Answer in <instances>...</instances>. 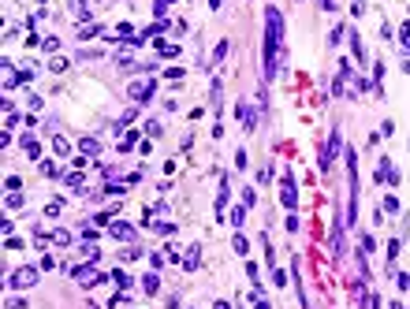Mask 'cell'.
<instances>
[{"label":"cell","instance_id":"cell-34","mask_svg":"<svg viewBox=\"0 0 410 309\" xmlns=\"http://www.w3.org/2000/svg\"><path fill=\"white\" fill-rule=\"evenodd\" d=\"M243 216H246V205H243V209H231V224H235V227L243 224Z\"/></svg>","mask_w":410,"mask_h":309},{"label":"cell","instance_id":"cell-1","mask_svg":"<svg viewBox=\"0 0 410 309\" xmlns=\"http://www.w3.org/2000/svg\"><path fill=\"white\" fill-rule=\"evenodd\" d=\"M280 34H284V15L280 8H265V78L272 82L276 75V52H280Z\"/></svg>","mask_w":410,"mask_h":309},{"label":"cell","instance_id":"cell-6","mask_svg":"<svg viewBox=\"0 0 410 309\" xmlns=\"http://www.w3.org/2000/svg\"><path fill=\"white\" fill-rule=\"evenodd\" d=\"M109 235H112V239H123V242H131V239H138V231H134L131 224H123V220H116V224H109Z\"/></svg>","mask_w":410,"mask_h":309},{"label":"cell","instance_id":"cell-15","mask_svg":"<svg viewBox=\"0 0 410 309\" xmlns=\"http://www.w3.org/2000/svg\"><path fill=\"white\" fill-rule=\"evenodd\" d=\"M134 142H142V134H138V131H131V134H123V142H119V153H127V149H134Z\"/></svg>","mask_w":410,"mask_h":309},{"label":"cell","instance_id":"cell-8","mask_svg":"<svg viewBox=\"0 0 410 309\" xmlns=\"http://www.w3.org/2000/svg\"><path fill=\"white\" fill-rule=\"evenodd\" d=\"M15 86H19V71L11 60H4V90H15Z\"/></svg>","mask_w":410,"mask_h":309},{"label":"cell","instance_id":"cell-28","mask_svg":"<svg viewBox=\"0 0 410 309\" xmlns=\"http://www.w3.org/2000/svg\"><path fill=\"white\" fill-rule=\"evenodd\" d=\"M97 235H101V231H97V227H93V224H86V227H82V239H86V242H93Z\"/></svg>","mask_w":410,"mask_h":309},{"label":"cell","instance_id":"cell-43","mask_svg":"<svg viewBox=\"0 0 410 309\" xmlns=\"http://www.w3.org/2000/svg\"><path fill=\"white\" fill-rule=\"evenodd\" d=\"M220 4H224V0H209V8H213V11H220Z\"/></svg>","mask_w":410,"mask_h":309},{"label":"cell","instance_id":"cell-39","mask_svg":"<svg viewBox=\"0 0 410 309\" xmlns=\"http://www.w3.org/2000/svg\"><path fill=\"white\" fill-rule=\"evenodd\" d=\"M235 168H239V172L246 168V149H239V153H235Z\"/></svg>","mask_w":410,"mask_h":309},{"label":"cell","instance_id":"cell-7","mask_svg":"<svg viewBox=\"0 0 410 309\" xmlns=\"http://www.w3.org/2000/svg\"><path fill=\"white\" fill-rule=\"evenodd\" d=\"M347 37H351L354 60H358V64H366V45H362V37H358V30H354V26H347Z\"/></svg>","mask_w":410,"mask_h":309},{"label":"cell","instance_id":"cell-23","mask_svg":"<svg viewBox=\"0 0 410 309\" xmlns=\"http://www.w3.org/2000/svg\"><path fill=\"white\" fill-rule=\"evenodd\" d=\"M4 186H8V194H15V190H23V179H19V175H8V179H4Z\"/></svg>","mask_w":410,"mask_h":309},{"label":"cell","instance_id":"cell-36","mask_svg":"<svg viewBox=\"0 0 410 309\" xmlns=\"http://www.w3.org/2000/svg\"><path fill=\"white\" fill-rule=\"evenodd\" d=\"M41 49H45V52H56V49H60V41H56V37H45Z\"/></svg>","mask_w":410,"mask_h":309},{"label":"cell","instance_id":"cell-42","mask_svg":"<svg viewBox=\"0 0 410 309\" xmlns=\"http://www.w3.org/2000/svg\"><path fill=\"white\" fill-rule=\"evenodd\" d=\"M23 306H26L23 298H8V309H23Z\"/></svg>","mask_w":410,"mask_h":309},{"label":"cell","instance_id":"cell-3","mask_svg":"<svg viewBox=\"0 0 410 309\" xmlns=\"http://www.w3.org/2000/svg\"><path fill=\"white\" fill-rule=\"evenodd\" d=\"M280 201H284V209H287V212L298 209V190H295V175H291V172L280 179Z\"/></svg>","mask_w":410,"mask_h":309},{"label":"cell","instance_id":"cell-38","mask_svg":"<svg viewBox=\"0 0 410 309\" xmlns=\"http://www.w3.org/2000/svg\"><path fill=\"white\" fill-rule=\"evenodd\" d=\"M30 78H34V71H30V67H23V71H19V86H26Z\"/></svg>","mask_w":410,"mask_h":309},{"label":"cell","instance_id":"cell-31","mask_svg":"<svg viewBox=\"0 0 410 309\" xmlns=\"http://www.w3.org/2000/svg\"><path fill=\"white\" fill-rule=\"evenodd\" d=\"M395 283H399V291H410V272H399V276H395Z\"/></svg>","mask_w":410,"mask_h":309},{"label":"cell","instance_id":"cell-13","mask_svg":"<svg viewBox=\"0 0 410 309\" xmlns=\"http://www.w3.org/2000/svg\"><path fill=\"white\" fill-rule=\"evenodd\" d=\"M157 287H160L157 272H149V276H142V291H146V294H157Z\"/></svg>","mask_w":410,"mask_h":309},{"label":"cell","instance_id":"cell-12","mask_svg":"<svg viewBox=\"0 0 410 309\" xmlns=\"http://www.w3.org/2000/svg\"><path fill=\"white\" fill-rule=\"evenodd\" d=\"M198 265H201V246H190V250H186V261H183V268H186V272H194Z\"/></svg>","mask_w":410,"mask_h":309},{"label":"cell","instance_id":"cell-10","mask_svg":"<svg viewBox=\"0 0 410 309\" xmlns=\"http://www.w3.org/2000/svg\"><path fill=\"white\" fill-rule=\"evenodd\" d=\"M153 49H157V56H164V60H176L179 52H183V49H179V45H168V41H157V45H153Z\"/></svg>","mask_w":410,"mask_h":309},{"label":"cell","instance_id":"cell-19","mask_svg":"<svg viewBox=\"0 0 410 309\" xmlns=\"http://www.w3.org/2000/svg\"><path fill=\"white\" fill-rule=\"evenodd\" d=\"M243 205H246V209L258 205V190H254V186H246V190H243Z\"/></svg>","mask_w":410,"mask_h":309},{"label":"cell","instance_id":"cell-24","mask_svg":"<svg viewBox=\"0 0 410 309\" xmlns=\"http://www.w3.org/2000/svg\"><path fill=\"white\" fill-rule=\"evenodd\" d=\"M224 56H227V37H224V41L217 45V52H213V64H220V60H224Z\"/></svg>","mask_w":410,"mask_h":309},{"label":"cell","instance_id":"cell-4","mask_svg":"<svg viewBox=\"0 0 410 309\" xmlns=\"http://www.w3.org/2000/svg\"><path fill=\"white\" fill-rule=\"evenodd\" d=\"M71 276L78 279L82 287H97V283H109V276H101V272H93V265H75L71 268Z\"/></svg>","mask_w":410,"mask_h":309},{"label":"cell","instance_id":"cell-21","mask_svg":"<svg viewBox=\"0 0 410 309\" xmlns=\"http://www.w3.org/2000/svg\"><path fill=\"white\" fill-rule=\"evenodd\" d=\"M231 250H235V253H246V250H250V242H246L243 235H235V239H231Z\"/></svg>","mask_w":410,"mask_h":309},{"label":"cell","instance_id":"cell-20","mask_svg":"<svg viewBox=\"0 0 410 309\" xmlns=\"http://www.w3.org/2000/svg\"><path fill=\"white\" fill-rule=\"evenodd\" d=\"M153 231H157V235H164V239H168V235H176L179 227H176V224H164V220H160V224H153Z\"/></svg>","mask_w":410,"mask_h":309},{"label":"cell","instance_id":"cell-17","mask_svg":"<svg viewBox=\"0 0 410 309\" xmlns=\"http://www.w3.org/2000/svg\"><path fill=\"white\" fill-rule=\"evenodd\" d=\"M399 239H392V242H388V268H395V261H399Z\"/></svg>","mask_w":410,"mask_h":309},{"label":"cell","instance_id":"cell-9","mask_svg":"<svg viewBox=\"0 0 410 309\" xmlns=\"http://www.w3.org/2000/svg\"><path fill=\"white\" fill-rule=\"evenodd\" d=\"M23 149H26V157H41V142H37V138H34V134H23Z\"/></svg>","mask_w":410,"mask_h":309},{"label":"cell","instance_id":"cell-22","mask_svg":"<svg viewBox=\"0 0 410 309\" xmlns=\"http://www.w3.org/2000/svg\"><path fill=\"white\" fill-rule=\"evenodd\" d=\"M384 212H399V198L395 194H384Z\"/></svg>","mask_w":410,"mask_h":309},{"label":"cell","instance_id":"cell-29","mask_svg":"<svg viewBox=\"0 0 410 309\" xmlns=\"http://www.w3.org/2000/svg\"><path fill=\"white\" fill-rule=\"evenodd\" d=\"M272 283H276V287H287V272H284V268H276V272H272Z\"/></svg>","mask_w":410,"mask_h":309},{"label":"cell","instance_id":"cell-35","mask_svg":"<svg viewBox=\"0 0 410 309\" xmlns=\"http://www.w3.org/2000/svg\"><path fill=\"white\" fill-rule=\"evenodd\" d=\"M399 41H410V19H403V26H399Z\"/></svg>","mask_w":410,"mask_h":309},{"label":"cell","instance_id":"cell-37","mask_svg":"<svg viewBox=\"0 0 410 309\" xmlns=\"http://www.w3.org/2000/svg\"><path fill=\"white\" fill-rule=\"evenodd\" d=\"M164 261H168L164 253H149V265H153V268H164Z\"/></svg>","mask_w":410,"mask_h":309},{"label":"cell","instance_id":"cell-11","mask_svg":"<svg viewBox=\"0 0 410 309\" xmlns=\"http://www.w3.org/2000/svg\"><path fill=\"white\" fill-rule=\"evenodd\" d=\"M37 168H41V175H45V179H60V164H56L52 157H45Z\"/></svg>","mask_w":410,"mask_h":309},{"label":"cell","instance_id":"cell-18","mask_svg":"<svg viewBox=\"0 0 410 309\" xmlns=\"http://www.w3.org/2000/svg\"><path fill=\"white\" fill-rule=\"evenodd\" d=\"M52 242H56V246H67V242H71V231H64V227H56V231H52Z\"/></svg>","mask_w":410,"mask_h":309},{"label":"cell","instance_id":"cell-5","mask_svg":"<svg viewBox=\"0 0 410 309\" xmlns=\"http://www.w3.org/2000/svg\"><path fill=\"white\" fill-rule=\"evenodd\" d=\"M339 153V131H332V138L325 142V149H321V172H328L332 168V157Z\"/></svg>","mask_w":410,"mask_h":309},{"label":"cell","instance_id":"cell-32","mask_svg":"<svg viewBox=\"0 0 410 309\" xmlns=\"http://www.w3.org/2000/svg\"><path fill=\"white\" fill-rule=\"evenodd\" d=\"M4 246H8V250H23V239H15V235H8V239H4Z\"/></svg>","mask_w":410,"mask_h":309},{"label":"cell","instance_id":"cell-40","mask_svg":"<svg viewBox=\"0 0 410 309\" xmlns=\"http://www.w3.org/2000/svg\"><path fill=\"white\" fill-rule=\"evenodd\" d=\"M168 4H172V0H157V4H153V11H157V19H160V15L168 11Z\"/></svg>","mask_w":410,"mask_h":309},{"label":"cell","instance_id":"cell-41","mask_svg":"<svg viewBox=\"0 0 410 309\" xmlns=\"http://www.w3.org/2000/svg\"><path fill=\"white\" fill-rule=\"evenodd\" d=\"M250 298H254V309H272V306H268L265 298H258V294H250Z\"/></svg>","mask_w":410,"mask_h":309},{"label":"cell","instance_id":"cell-44","mask_svg":"<svg viewBox=\"0 0 410 309\" xmlns=\"http://www.w3.org/2000/svg\"><path fill=\"white\" fill-rule=\"evenodd\" d=\"M217 309H231V306H227V302H217Z\"/></svg>","mask_w":410,"mask_h":309},{"label":"cell","instance_id":"cell-25","mask_svg":"<svg viewBox=\"0 0 410 309\" xmlns=\"http://www.w3.org/2000/svg\"><path fill=\"white\" fill-rule=\"evenodd\" d=\"M49 71H67V60L64 56H52L49 60Z\"/></svg>","mask_w":410,"mask_h":309},{"label":"cell","instance_id":"cell-26","mask_svg":"<svg viewBox=\"0 0 410 309\" xmlns=\"http://www.w3.org/2000/svg\"><path fill=\"white\" fill-rule=\"evenodd\" d=\"M37 268H41V272H52V268H56V257H52V253H45V257H41V265H37Z\"/></svg>","mask_w":410,"mask_h":309},{"label":"cell","instance_id":"cell-33","mask_svg":"<svg viewBox=\"0 0 410 309\" xmlns=\"http://www.w3.org/2000/svg\"><path fill=\"white\" fill-rule=\"evenodd\" d=\"M45 216H49V220H56V216H60V201H52V205H45Z\"/></svg>","mask_w":410,"mask_h":309},{"label":"cell","instance_id":"cell-27","mask_svg":"<svg viewBox=\"0 0 410 309\" xmlns=\"http://www.w3.org/2000/svg\"><path fill=\"white\" fill-rule=\"evenodd\" d=\"M362 250L373 253V250H377V239H373V235H362Z\"/></svg>","mask_w":410,"mask_h":309},{"label":"cell","instance_id":"cell-14","mask_svg":"<svg viewBox=\"0 0 410 309\" xmlns=\"http://www.w3.org/2000/svg\"><path fill=\"white\" fill-rule=\"evenodd\" d=\"M4 209H8V212L23 209V190H19V194H8V198H4Z\"/></svg>","mask_w":410,"mask_h":309},{"label":"cell","instance_id":"cell-16","mask_svg":"<svg viewBox=\"0 0 410 309\" xmlns=\"http://www.w3.org/2000/svg\"><path fill=\"white\" fill-rule=\"evenodd\" d=\"M52 149H56L60 157H67V153H71V142H67L64 134H56V138H52Z\"/></svg>","mask_w":410,"mask_h":309},{"label":"cell","instance_id":"cell-30","mask_svg":"<svg viewBox=\"0 0 410 309\" xmlns=\"http://www.w3.org/2000/svg\"><path fill=\"white\" fill-rule=\"evenodd\" d=\"M82 149H86V153H97L101 142H97V138H82Z\"/></svg>","mask_w":410,"mask_h":309},{"label":"cell","instance_id":"cell-2","mask_svg":"<svg viewBox=\"0 0 410 309\" xmlns=\"http://www.w3.org/2000/svg\"><path fill=\"white\" fill-rule=\"evenodd\" d=\"M37 272H41V268H34V265L15 268V272L8 276V287H11V291H19V287L26 291V287H34V283H37Z\"/></svg>","mask_w":410,"mask_h":309}]
</instances>
